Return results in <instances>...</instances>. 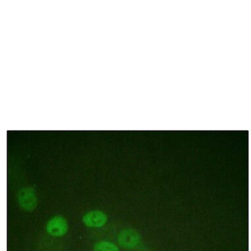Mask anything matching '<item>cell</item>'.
I'll return each mask as SVG.
<instances>
[{"label":"cell","instance_id":"obj_5","mask_svg":"<svg viewBox=\"0 0 251 251\" xmlns=\"http://www.w3.org/2000/svg\"><path fill=\"white\" fill-rule=\"evenodd\" d=\"M94 251H120L119 247L107 241H100L94 247Z\"/></svg>","mask_w":251,"mask_h":251},{"label":"cell","instance_id":"obj_1","mask_svg":"<svg viewBox=\"0 0 251 251\" xmlns=\"http://www.w3.org/2000/svg\"><path fill=\"white\" fill-rule=\"evenodd\" d=\"M19 205L26 211L32 212L38 205V199L35 191L30 187L22 188L17 195Z\"/></svg>","mask_w":251,"mask_h":251},{"label":"cell","instance_id":"obj_2","mask_svg":"<svg viewBox=\"0 0 251 251\" xmlns=\"http://www.w3.org/2000/svg\"><path fill=\"white\" fill-rule=\"evenodd\" d=\"M141 241V235L133 229H123L118 235V243L123 248L132 249L138 246Z\"/></svg>","mask_w":251,"mask_h":251},{"label":"cell","instance_id":"obj_4","mask_svg":"<svg viewBox=\"0 0 251 251\" xmlns=\"http://www.w3.org/2000/svg\"><path fill=\"white\" fill-rule=\"evenodd\" d=\"M82 221L89 227H101L107 223V216L100 210H92L84 214Z\"/></svg>","mask_w":251,"mask_h":251},{"label":"cell","instance_id":"obj_3","mask_svg":"<svg viewBox=\"0 0 251 251\" xmlns=\"http://www.w3.org/2000/svg\"><path fill=\"white\" fill-rule=\"evenodd\" d=\"M68 223L64 218L56 216L50 219L46 225V231L54 237H61L68 231Z\"/></svg>","mask_w":251,"mask_h":251}]
</instances>
